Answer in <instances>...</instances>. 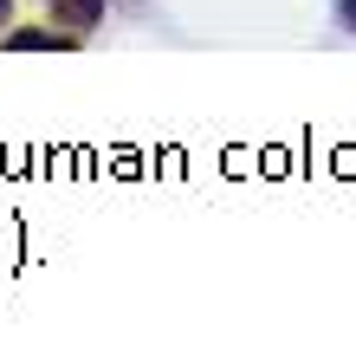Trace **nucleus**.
I'll use <instances>...</instances> for the list:
<instances>
[{
  "instance_id": "obj_1",
  "label": "nucleus",
  "mask_w": 356,
  "mask_h": 350,
  "mask_svg": "<svg viewBox=\"0 0 356 350\" xmlns=\"http://www.w3.org/2000/svg\"><path fill=\"white\" fill-rule=\"evenodd\" d=\"M7 52H72V33H46V26H19V33H7Z\"/></svg>"
},
{
  "instance_id": "obj_2",
  "label": "nucleus",
  "mask_w": 356,
  "mask_h": 350,
  "mask_svg": "<svg viewBox=\"0 0 356 350\" xmlns=\"http://www.w3.org/2000/svg\"><path fill=\"white\" fill-rule=\"evenodd\" d=\"M52 13H58V26H72V33H85L104 19V0H52Z\"/></svg>"
},
{
  "instance_id": "obj_3",
  "label": "nucleus",
  "mask_w": 356,
  "mask_h": 350,
  "mask_svg": "<svg viewBox=\"0 0 356 350\" xmlns=\"http://www.w3.org/2000/svg\"><path fill=\"white\" fill-rule=\"evenodd\" d=\"M337 19H343V26L356 33V0H343V7H337Z\"/></svg>"
},
{
  "instance_id": "obj_4",
  "label": "nucleus",
  "mask_w": 356,
  "mask_h": 350,
  "mask_svg": "<svg viewBox=\"0 0 356 350\" xmlns=\"http://www.w3.org/2000/svg\"><path fill=\"white\" fill-rule=\"evenodd\" d=\"M0 19H7V0H0Z\"/></svg>"
}]
</instances>
